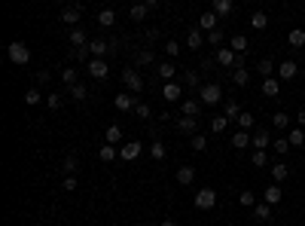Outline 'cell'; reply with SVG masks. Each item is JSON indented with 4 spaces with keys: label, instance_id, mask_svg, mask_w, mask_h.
Segmentation results:
<instances>
[{
    "label": "cell",
    "instance_id": "obj_1",
    "mask_svg": "<svg viewBox=\"0 0 305 226\" xmlns=\"http://www.w3.org/2000/svg\"><path fill=\"white\" fill-rule=\"evenodd\" d=\"M199 101H202V104H220V101H223L220 83H205L202 89H199Z\"/></svg>",
    "mask_w": 305,
    "mask_h": 226
},
{
    "label": "cell",
    "instance_id": "obj_2",
    "mask_svg": "<svg viewBox=\"0 0 305 226\" xmlns=\"http://www.w3.org/2000/svg\"><path fill=\"white\" fill-rule=\"evenodd\" d=\"M122 83H125V89L134 92V95L143 92V77L137 74V67H125V71H122Z\"/></svg>",
    "mask_w": 305,
    "mask_h": 226
},
{
    "label": "cell",
    "instance_id": "obj_3",
    "mask_svg": "<svg viewBox=\"0 0 305 226\" xmlns=\"http://www.w3.org/2000/svg\"><path fill=\"white\" fill-rule=\"evenodd\" d=\"M6 55H9V61H12V64H28V61H31V49H28L25 43L15 40V43H9V46H6Z\"/></svg>",
    "mask_w": 305,
    "mask_h": 226
},
{
    "label": "cell",
    "instance_id": "obj_4",
    "mask_svg": "<svg viewBox=\"0 0 305 226\" xmlns=\"http://www.w3.org/2000/svg\"><path fill=\"white\" fill-rule=\"evenodd\" d=\"M214 205H217V193H214L211 186H202L199 193H195V208H199V211H211Z\"/></svg>",
    "mask_w": 305,
    "mask_h": 226
},
{
    "label": "cell",
    "instance_id": "obj_5",
    "mask_svg": "<svg viewBox=\"0 0 305 226\" xmlns=\"http://www.w3.org/2000/svg\"><path fill=\"white\" fill-rule=\"evenodd\" d=\"M86 74L95 77V80H107V74H110V64H107L104 58H92L86 64Z\"/></svg>",
    "mask_w": 305,
    "mask_h": 226
},
{
    "label": "cell",
    "instance_id": "obj_6",
    "mask_svg": "<svg viewBox=\"0 0 305 226\" xmlns=\"http://www.w3.org/2000/svg\"><path fill=\"white\" fill-rule=\"evenodd\" d=\"M275 74H278V80L290 83V80H296V77H299V64L287 58V61H281V64H278V71H275Z\"/></svg>",
    "mask_w": 305,
    "mask_h": 226
},
{
    "label": "cell",
    "instance_id": "obj_7",
    "mask_svg": "<svg viewBox=\"0 0 305 226\" xmlns=\"http://www.w3.org/2000/svg\"><path fill=\"white\" fill-rule=\"evenodd\" d=\"M217 25H220V19H217V12H214V9H208V12H202L199 15V31H217Z\"/></svg>",
    "mask_w": 305,
    "mask_h": 226
},
{
    "label": "cell",
    "instance_id": "obj_8",
    "mask_svg": "<svg viewBox=\"0 0 305 226\" xmlns=\"http://www.w3.org/2000/svg\"><path fill=\"white\" fill-rule=\"evenodd\" d=\"M180 110H183V116H192V119H199V116H202V101H199V98H183Z\"/></svg>",
    "mask_w": 305,
    "mask_h": 226
},
{
    "label": "cell",
    "instance_id": "obj_9",
    "mask_svg": "<svg viewBox=\"0 0 305 226\" xmlns=\"http://www.w3.org/2000/svg\"><path fill=\"white\" fill-rule=\"evenodd\" d=\"M134 107H137V98H131V92H119V95H116V110L129 113V110H134Z\"/></svg>",
    "mask_w": 305,
    "mask_h": 226
},
{
    "label": "cell",
    "instance_id": "obj_10",
    "mask_svg": "<svg viewBox=\"0 0 305 226\" xmlns=\"http://www.w3.org/2000/svg\"><path fill=\"white\" fill-rule=\"evenodd\" d=\"M119 156H122L125 162H134L137 156H140V144H137V141H129V144H122V147H119Z\"/></svg>",
    "mask_w": 305,
    "mask_h": 226
},
{
    "label": "cell",
    "instance_id": "obj_11",
    "mask_svg": "<svg viewBox=\"0 0 305 226\" xmlns=\"http://www.w3.org/2000/svg\"><path fill=\"white\" fill-rule=\"evenodd\" d=\"M83 19V6H64L61 9V22L64 25H77Z\"/></svg>",
    "mask_w": 305,
    "mask_h": 226
},
{
    "label": "cell",
    "instance_id": "obj_12",
    "mask_svg": "<svg viewBox=\"0 0 305 226\" xmlns=\"http://www.w3.org/2000/svg\"><path fill=\"white\" fill-rule=\"evenodd\" d=\"M134 64H137V67L156 64V52H153V49H137V52H134Z\"/></svg>",
    "mask_w": 305,
    "mask_h": 226
},
{
    "label": "cell",
    "instance_id": "obj_13",
    "mask_svg": "<svg viewBox=\"0 0 305 226\" xmlns=\"http://www.w3.org/2000/svg\"><path fill=\"white\" fill-rule=\"evenodd\" d=\"M262 95H265V98H278V95H281V80H278V77L262 80Z\"/></svg>",
    "mask_w": 305,
    "mask_h": 226
},
{
    "label": "cell",
    "instance_id": "obj_14",
    "mask_svg": "<svg viewBox=\"0 0 305 226\" xmlns=\"http://www.w3.org/2000/svg\"><path fill=\"white\" fill-rule=\"evenodd\" d=\"M174 126H177V132H183V135H195V129H199V119H192V116H180Z\"/></svg>",
    "mask_w": 305,
    "mask_h": 226
},
{
    "label": "cell",
    "instance_id": "obj_15",
    "mask_svg": "<svg viewBox=\"0 0 305 226\" xmlns=\"http://www.w3.org/2000/svg\"><path fill=\"white\" fill-rule=\"evenodd\" d=\"M250 144H254L257 150H265V147H272V137H268V132H265V129H260V132L250 135Z\"/></svg>",
    "mask_w": 305,
    "mask_h": 226
},
{
    "label": "cell",
    "instance_id": "obj_16",
    "mask_svg": "<svg viewBox=\"0 0 305 226\" xmlns=\"http://www.w3.org/2000/svg\"><path fill=\"white\" fill-rule=\"evenodd\" d=\"M88 43H92V40L86 37V31H83V28H74V31H70V46H74V49H86Z\"/></svg>",
    "mask_w": 305,
    "mask_h": 226
},
{
    "label": "cell",
    "instance_id": "obj_17",
    "mask_svg": "<svg viewBox=\"0 0 305 226\" xmlns=\"http://www.w3.org/2000/svg\"><path fill=\"white\" fill-rule=\"evenodd\" d=\"M235 61H238V55L232 49H217V64L220 67H235Z\"/></svg>",
    "mask_w": 305,
    "mask_h": 226
},
{
    "label": "cell",
    "instance_id": "obj_18",
    "mask_svg": "<svg viewBox=\"0 0 305 226\" xmlns=\"http://www.w3.org/2000/svg\"><path fill=\"white\" fill-rule=\"evenodd\" d=\"M195 181V168L192 165H180V168H177V183H180V186H189Z\"/></svg>",
    "mask_w": 305,
    "mask_h": 226
},
{
    "label": "cell",
    "instance_id": "obj_19",
    "mask_svg": "<svg viewBox=\"0 0 305 226\" xmlns=\"http://www.w3.org/2000/svg\"><path fill=\"white\" fill-rule=\"evenodd\" d=\"M281 199H284V193H281V186H278V183L265 186V193H262V202H265V205H278Z\"/></svg>",
    "mask_w": 305,
    "mask_h": 226
},
{
    "label": "cell",
    "instance_id": "obj_20",
    "mask_svg": "<svg viewBox=\"0 0 305 226\" xmlns=\"http://www.w3.org/2000/svg\"><path fill=\"white\" fill-rule=\"evenodd\" d=\"M107 52H110V43L107 40H92L88 43V55L92 58H101V55H107Z\"/></svg>",
    "mask_w": 305,
    "mask_h": 226
},
{
    "label": "cell",
    "instance_id": "obj_21",
    "mask_svg": "<svg viewBox=\"0 0 305 226\" xmlns=\"http://www.w3.org/2000/svg\"><path fill=\"white\" fill-rule=\"evenodd\" d=\"M162 95H165V101H180V95H183V86H180V83H165Z\"/></svg>",
    "mask_w": 305,
    "mask_h": 226
},
{
    "label": "cell",
    "instance_id": "obj_22",
    "mask_svg": "<svg viewBox=\"0 0 305 226\" xmlns=\"http://www.w3.org/2000/svg\"><path fill=\"white\" fill-rule=\"evenodd\" d=\"M156 74H159V77H162L165 83H174V77H177V67H174L171 61H162V64H159V67H156Z\"/></svg>",
    "mask_w": 305,
    "mask_h": 226
},
{
    "label": "cell",
    "instance_id": "obj_23",
    "mask_svg": "<svg viewBox=\"0 0 305 226\" xmlns=\"http://www.w3.org/2000/svg\"><path fill=\"white\" fill-rule=\"evenodd\" d=\"M254 220H260V223L272 220V205H265V202H257V205H254Z\"/></svg>",
    "mask_w": 305,
    "mask_h": 226
},
{
    "label": "cell",
    "instance_id": "obj_24",
    "mask_svg": "<svg viewBox=\"0 0 305 226\" xmlns=\"http://www.w3.org/2000/svg\"><path fill=\"white\" fill-rule=\"evenodd\" d=\"M232 9H235V3H232V0H214V12H217V19H226V15H232Z\"/></svg>",
    "mask_w": 305,
    "mask_h": 226
},
{
    "label": "cell",
    "instance_id": "obj_25",
    "mask_svg": "<svg viewBox=\"0 0 305 226\" xmlns=\"http://www.w3.org/2000/svg\"><path fill=\"white\" fill-rule=\"evenodd\" d=\"M287 175H290V168H287L284 162H275V165H272V183L281 186V183L287 181Z\"/></svg>",
    "mask_w": 305,
    "mask_h": 226
},
{
    "label": "cell",
    "instance_id": "obj_26",
    "mask_svg": "<svg viewBox=\"0 0 305 226\" xmlns=\"http://www.w3.org/2000/svg\"><path fill=\"white\" fill-rule=\"evenodd\" d=\"M241 113H244V110L238 107V101H226V104H223V116L229 119V123H232V119L238 123V116H241Z\"/></svg>",
    "mask_w": 305,
    "mask_h": 226
},
{
    "label": "cell",
    "instance_id": "obj_27",
    "mask_svg": "<svg viewBox=\"0 0 305 226\" xmlns=\"http://www.w3.org/2000/svg\"><path fill=\"white\" fill-rule=\"evenodd\" d=\"M232 83L244 89V86L250 83V71H247V67H232Z\"/></svg>",
    "mask_w": 305,
    "mask_h": 226
},
{
    "label": "cell",
    "instance_id": "obj_28",
    "mask_svg": "<svg viewBox=\"0 0 305 226\" xmlns=\"http://www.w3.org/2000/svg\"><path fill=\"white\" fill-rule=\"evenodd\" d=\"M287 43H290L293 49H302V46H305V31H302V28H293L290 34H287Z\"/></svg>",
    "mask_w": 305,
    "mask_h": 226
},
{
    "label": "cell",
    "instance_id": "obj_29",
    "mask_svg": "<svg viewBox=\"0 0 305 226\" xmlns=\"http://www.w3.org/2000/svg\"><path fill=\"white\" fill-rule=\"evenodd\" d=\"M202 43H205L202 31H199V28H189V34H186V46H189V49H202Z\"/></svg>",
    "mask_w": 305,
    "mask_h": 226
},
{
    "label": "cell",
    "instance_id": "obj_30",
    "mask_svg": "<svg viewBox=\"0 0 305 226\" xmlns=\"http://www.w3.org/2000/svg\"><path fill=\"white\" fill-rule=\"evenodd\" d=\"M257 71L262 74V80H268V77H272V74L278 71V67H275V61H272V58H260V64H257Z\"/></svg>",
    "mask_w": 305,
    "mask_h": 226
},
{
    "label": "cell",
    "instance_id": "obj_31",
    "mask_svg": "<svg viewBox=\"0 0 305 226\" xmlns=\"http://www.w3.org/2000/svg\"><path fill=\"white\" fill-rule=\"evenodd\" d=\"M98 25H101V28H113V25H116V12H113V9H101V12H98Z\"/></svg>",
    "mask_w": 305,
    "mask_h": 226
},
{
    "label": "cell",
    "instance_id": "obj_32",
    "mask_svg": "<svg viewBox=\"0 0 305 226\" xmlns=\"http://www.w3.org/2000/svg\"><path fill=\"white\" fill-rule=\"evenodd\" d=\"M147 12H150V6H147V3H134V6L129 9L131 22H143V19H147Z\"/></svg>",
    "mask_w": 305,
    "mask_h": 226
},
{
    "label": "cell",
    "instance_id": "obj_33",
    "mask_svg": "<svg viewBox=\"0 0 305 226\" xmlns=\"http://www.w3.org/2000/svg\"><path fill=\"white\" fill-rule=\"evenodd\" d=\"M229 49L235 52V55H241V52L247 49V37H244V34H235V37L229 40Z\"/></svg>",
    "mask_w": 305,
    "mask_h": 226
},
{
    "label": "cell",
    "instance_id": "obj_34",
    "mask_svg": "<svg viewBox=\"0 0 305 226\" xmlns=\"http://www.w3.org/2000/svg\"><path fill=\"white\" fill-rule=\"evenodd\" d=\"M61 83L67 86V89H74V86L80 83V80H77V71H74V67H70V64L64 67V71H61Z\"/></svg>",
    "mask_w": 305,
    "mask_h": 226
},
{
    "label": "cell",
    "instance_id": "obj_35",
    "mask_svg": "<svg viewBox=\"0 0 305 226\" xmlns=\"http://www.w3.org/2000/svg\"><path fill=\"white\" fill-rule=\"evenodd\" d=\"M250 28L265 31V28H268V15H265V12H254V15H250Z\"/></svg>",
    "mask_w": 305,
    "mask_h": 226
},
{
    "label": "cell",
    "instance_id": "obj_36",
    "mask_svg": "<svg viewBox=\"0 0 305 226\" xmlns=\"http://www.w3.org/2000/svg\"><path fill=\"white\" fill-rule=\"evenodd\" d=\"M104 137H107V144H113V147H116V144L122 141V126H110V129L104 132Z\"/></svg>",
    "mask_w": 305,
    "mask_h": 226
},
{
    "label": "cell",
    "instance_id": "obj_37",
    "mask_svg": "<svg viewBox=\"0 0 305 226\" xmlns=\"http://www.w3.org/2000/svg\"><path fill=\"white\" fill-rule=\"evenodd\" d=\"M287 141H290V147H302L305 144V132L302 129H290L287 132Z\"/></svg>",
    "mask_w": 305,
    "mask_h": 226
},
{
    "label": "cell",
    "instance_id": "obj_38",
    "mask_svg": "<svg viewBox=\"0 0 305 226\" xmlns=\"http://www.w3.org/2000/svg\"><path fill=\"white\" fill-rule=\"evenodd\" d=\"M98 159H101V162H113V159H116V147H113V144H104V147L98 150Z\"/></svg>",
    "mask_w": 305,
    "mask_h": 226
},
{
    "label": "cell",
    "instance_id": "obj_39",
    "mask_svg": "<svg viewBox=\"0 0 305 226\" xmlns=\"http://www.w3.org/2000/svg\"><path fill=\"white\" fill-rule=\"evenodd\" d=\"M183 86H186V89H202V80H199V74H192V71H186L183 74Z\"/></svg>",
    "mask_w": 305,
    "mask_h": 226
},
{
    "label": "cell",
    "instance_id": "obj_40",
    "mask_svg": "<svg viewBox=\"0 0 305 226\" xmlns=\"http://www.w3.org/2000/svg\"><path fill=\"white\" fill-rule=\"evenodd\" d=\"M250 144V135L247 132H235V135H232V147H235V150H244Z\"/></svg>",
    "mask_w": 305,
    "mask_h": 226
},
{
    "label": "cell",
    "instance_id": "obj_41",
    "mask_svg": "<svg viewBox=\"0 0 305 226\" xmlns=\"http://www.w3.org/2000/svg\"><path fill=\"white\" fill-rule=\"evenodd\" d=\"M70 98H74V101H86V98H88V86H86V83H77L74 89H70Z\"/></svg>",
    "mask_w": 305,
    "mask_h": 226
},
{
    "label": "cell",
    "instance_id": "obj_42",
    "mask_svg": "<svg viewBox=\"0 0 305 226\" xmlns=\"http://www.w3.org/2000/svg\"><path fill=\"white\" fill-rule=\"evenodd\" d=\"M61 104H64V95H58V92L46 95V107H49V110H61Z\"/></svg>",
    "mask_w": 305,
    "mask_h": 226
},
{
    "label": "cell",
    "instance_id": "obj_43",
    "mask_svg": "<svg viewBox=\"0 0 305 226\" xmlns=\"http://www.w3.org/2000/svg\"><path fill=\"white\" fill-rule=\"evenodd\" d=\"M189 147H192L195 153H205V150H208V137H205V135H192Z\"/></svg>",
    "mask_w": 305,
    "mask_h": 226
},
{
    "label": "cell",
    "instance_id": "obj_44",
    "mask_svg": "<svg viewBox=\"0 0 305 226\" xmlns=\"http://www.w3.org/2000/svg\"><path fill=\"white\" fill-rule=\"evenodd\" d=\"M150 156H153L156 162H162V159H165V144H162V141H153V144H150Z\"/></svg>",
    "mask_w": 305,
    "mask_h": 226
},
{
    "label": "cell",
    "instance_id": "obj_45",
    "mask_svg": "<svg viewBox=\"0 0 305 226\" xmlns=\"http://www.w3.org/2000/svg\"><path fill=\"white\" fill-rule=\"evenodd\" d=\"M40 101H43V95H40V89H37V86H34V89H28V92H25V104H31V107H37Z\"/></svg>",
    "mask_w": 305,
    "mask_h": 226
},
{
    "label": "cell",
    "instance_id": "obj_46",
    "mask_svg": "<svg viewBox=\"0 0 305 226\" xmlns=\"http://www.w3.org/2000/svg\"><path fill=\"white\" fill-rule=\"evenodd\" d=\"M250 162H254L257 168H265V165H268V153H265V150H254V156H250Z\"/></svg>",
    "mask_w": 305,
    "mask_h": 226
},
{
    "label": "cell",
    "instance_id": "obj_47",
    "mask_svg": "<svg viewBox=\"0 0 305 226\" xmlns=\"http://www.w3.org/2000/svg\"><path fill=\"white\" fill-rule=\"evenodd\" d=\"M223 40H226V34H223L220 28H217V31H211V34H208V43H211L214 49H220V46H223Z\"/></svg>",
    "mask_w": 305,
    "mask_h": 226
},
{
    "label": "cell",
    "instance_id": "obj_48",
    "mask_svg": "<svg viewBox=\"0 0 305 226\" xmlns=\"http://www.w3.org/2000/svg\"><path fill=\"white\" fill-rule=\"evenodd\" d=\"M61 168H64V175H74V171L80 168V159H77V156H64V165Z\"/></svg>",
    "mask_w": 305,
    "mask_h": 226
},
{
    "label": "cell",
    "instance_id": "obj_49",
    "mask_svg": "<svg viewBox=\"0 0 305 226\" xmlns=\"http://www.w3.org/2000/svg\"><path fill=\"white\" fill-rule=\"evenodd\" d=\"M211 129L217 132V135L226 132V129H229V119H226V116H214V119H211Z\"/></svg>",
    "mask_w": 305,
    "mask_h": 226
},
{
    "label": "cell",
    "instance_id": "obj_50",
    "mask_svg": "<svg viewBox=\"0 0 305 226\" xmlns=\"http://www.w3.org/2000/svg\"><path fill=\"white\" fill-rule=\"evenodd\" d=\"M287 123H290V116H287L284 110H278V113L272 116V126H275V129H287Z\"/></svg>",
    "mask_w": 305,
    "mask_h": 226
},
{
    "label": "cell",
    "instance_id": "obj_51",
    "mask_svg": "<svg viewBox=\"0 0 305 226\" xmlns=\"http://www.w3.org/2000/svg\"><path fill=\"white\" fill-rule=\"evenodd\" d=\"M272 150H275L278 156H287V150H290V141H287V137H278V141L272 144Z\"/></svg>",
    "mask_w": 305,
    "mask_h": 226
},
{
    "label": "cell",
    "instance_id": "obj_52",
    "mask_svg": "<svg viewBox=\"0 0 305 226\" xmlns=\"http://www.w3.org/2000/svg\"><path fill=\"white\" fill-rule=\"evenodd\" d=\"M238 202H241L244 208H254V205H257V196H254V193H250V189H244V193L238 196Z\"/></svg>",
    "mask_w": 305,
    "mask_h": 226
},
{
    "label": "cell",
    "instance_id": "obj_53",
    "mask_svg": "<svg viewBox=\"0 0 305 226\" xmlns=\"http://www.w3.org/2000/svg\"><path fill=\"white\" fill-rule=\"evenodd\" d=\"M134 113H137L140 119H150V116H153V110H150V104H143V101H137V107H134Z\"/></svg>",
    "mask_w": 305,
    "mask_h": 226
},
{
    "label": "cell",
    "instance_id": "obj_54",
    "mask_svg": "<svg viewBox=\"0 0 305 226\" xmlns=\"http://www.w3.org/2000/svg\"><path fill=\"white\" fill-rule=\"evenodd\" d=\"M238 126H241V132H250V129H254V116L241 113V116H238Z\"/></svg>",
    "mask_w": 305,
    "mask_h": 226
},
{
    "label": "cell",
    "instance_id": "obj_55",
    "mask_svg": "<svg viewBox=\"0 0 305 226\" xmlns=\"http://www.w3.org/2000/svg\"><path fill=\"white\" fill-rule=\"evenodd\" d=\"M165 52H168L171 58H177V55H180V43H177V40H168V43H165Z\"/></svg>",
    "mask_w": 305,
    "mask_h": 226
},
{
    "label": "cell",
    "instance_id": "obj_56",
    "mask_svg": "<svg viewBox=\"0 0 305 226\" xmlns=\"http://www.w3.org/2000/svg\"><path fill=\"white\" fill-rule=\"evenodd\" d=\"M61 186L67 189V193H74V189H77L80 183H77V178H74V175H64V181H61Z\"/></svg>",
    "mask_w": 305,
    "mask_h": 226
},
{
    "label": "cell",
    "instance_id": "obj_57",
    "mask_svg": "<svg viewBox=\"0 0 305 226\" xmlns=\"http://www.w3.org/2000/svg\"><path fill=\"white\" fill-rule=\"evenodd\" d=\"M49 80H52L49 71H37V83H49Z\"/></svg>",
    "mask_w": 305,
    "mask_h": 226
},
{
    "label": "cell",
    "instance_id": "obj_58",
    "mask_svg": "<svg viewBox=\"0 0 305 226\" xmlns=\"http://www.w3.org/2000/svg\"><path fill=\"white\" fill-rule=\"evenodd\" d=\"M296 123H299V129H302V126H305V107H302V110H299V116H296Z\"/></svg>",
    "mask_w": 305,
    "mask_h": 226
},
{
    "label": "cell",
    "instance_id": "obj_59",
    "mask_svg": "<svg viewBox=\"0 0 305 226\" xmlns=\"http://www.w3.org/2000/svg\"><path fill=\"white\" fill-rule=\"evenodd\" d=\"M159 226H177V223H174L171 217H165V220H162V223H159Z\"/></svg>",
    "mask_w": 305,
    "mask_h": 226
},
{
    "label": "cell",
    "instance_id": "obj_60",
    "mask_svg": "<svg viewBox=\"0 0 305 226\" xmlns=\"http://www.w3.org/2000/svg\"><path fill=\"white\" fill-rule=\"evenodd\" d=\"M134 226H147V223H134Z\"/></svg>",
    "mask_w": 305,
    "mask_h": 226
},
{
    "label": "cell",
    "instance_id": "obj_61",
    "mask_svg": "<svg viewBox=\"0 0 305 226\" xmlns=\"http://www.w3.org/2000/svg\"><path fill=\"white\" fill-rule=\"evenodd\" d=\"M302 101H305V95H302Z\"/></svg>",
    "mask_w": 305,
    "mask_h": 226
},
{
    "label": "cell",
    "instance_id": "obj_62",
    "mask_svg": "<svg viewBox=\"0 0 305 226\" xmlns=\"http://www.w3.org/2000/svg\"><path fill=\"white\" fill-rule=\"evenodd\" d=\"M43 226H46V223H43Z\"/></svg>",
    "mask_w": 305,
    "mask_h": 226
}]
</instances>
